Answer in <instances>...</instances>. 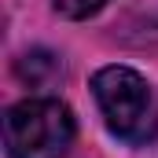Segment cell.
Masks as SVG:
<instances>
[{
  "label": "cell",
  "mask_w": 158,
  "mask_h": 158,
  "mask_svg": "<svg viewBox=\"0 0 158 158\" xmlns=\"http://www.w3.org/2000/svg\"><path fill=\"white\" fill-rule=\"evenodd\" d=\"M92 96L103 125L121 143H147L158 132V99L151 85L129 66H103L92 74Z\"/></svg>",
  "instance_id": "1"
},
{
  "label": "cell",
  "mask_w": 158,
  "mask_h": 158,
  "mask_svg": "<svg viewBox=\"0 0 158 158\" xmlns=\"http://www.w3.org/2000/svg\"><path fill=\"white\" fill-rule=\"evenodd\" d=\"M55 74H59V59H55L52 52H44V48L26 52V55L19 59V77L30 81V85H48Z\"/></svg>",
  "instance_id": "3"
},
{
  "label": "cell",
  "mask_w": 158,
  "mask_h": 158,
  "mask_svg": "<svg viewBox=\"0 0 158 158\" xmlns=\"http://www.w3.org/2000/svg\"><path fill=\"white\" fill-rule=\"evenodd\" d=\"M110 0H52V7L63 19H92L96 11H103Z\"/></svg>",
  "instance_id": "4"
},
{
  "label": "cell",
  "mask_w": 158,
  "mask_h": 158,
  "mask_svg": "<svg viewBox=\"0 0 158 158\" xmlns=\"http://www.w3.org/2000/svg\"><path fill=\"white\" fill-rule=\"evenodd\" d=\"M74 114L66 103L44 96L22 99L4 114V147L11 158H63L74 143Z\"/></svg>",
  "instance_id": "2"
}]
</instances>
